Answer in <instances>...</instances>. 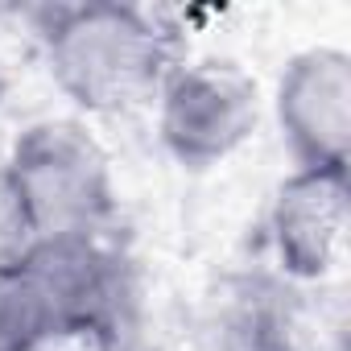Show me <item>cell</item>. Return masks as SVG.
Segmentation results:
<instances>
[{
  "label": "cell",
  "mask_w": 351,
  "mask_h": 351,
  "mask_svg": "<svg viewBox=\"0 0 351 351\" xmlns=\"http://www.w3.org/2000/svg\"><path fill=\"white\" fill-rule=\"evenodd\" d=\"M351 219L347 173L293 169L269 207V244L281 281H322L335 273Z\"/></svg>",
  "instance_id": "6"
},
{
  "label": "cell",
  "mask_w": 351,
  "mask_h": 351,
  "mask_svg": "<svg viewBox=\"0 0 351 351\" xmlns=\"http://www.w3.org/2000/svg\"><path fill=\"white\" fill-rule=\"evenodd\" d=\"M153 99L161 149L182 169H211L228 161L261 120L256 83L236 62L219 58L178 62Z\"/></svg>",
  "instance_id": "4"
},
{
  "label": "cell",
  "mask_w": 351,
  "mask_h": 351,
  "mask_svg": "<svg viewBox=\"0 0 351 351\" xmlns=\"http://www.w3.org/2000/svg\"><path fill=\"white\" fill-rule=\"evenodd\" d=\"M195 351H302L298 306L277 273H223L195 310Z\"/></svg>",
  "instance_id": "7"
},
{
  "label": "cell",
  "mask_w": 351,
  "mask_h": 351,
  "mask_svg": "<svg viewBox=\"0 0 351 351\" xmlns=\"http://www.w3.org/2000/svg\"><path fill=\"white\" fill-rule=\"evenodd\" d=\"M13 269L21 273L50 343L116 347L136 318V269L104 236L34 240Z\"/></svg>",
  "instance_id": "3"
},
{
  "label": "cell",
  "mask_w": 351,
  "mask_h": 351,
  "mask_svg": "<svg viewBox=\"0 0 351 351\" xmlns=\"http://www.w3.org/2000/svg\"><path fill=\"white\" fill-rule=\"evenodd\" d=\"M0 191L29 244L54 236H104L120 215L104 145L83 120L66 116L21 128L0 165Z\"/></svg>",
  "instance_id": "2"
},
{
  "label": "cell",
  "mask_w": 351,
  "mask_h": 351,
  "mask_svg": "<svg viewBox=\"0 0 351 351\" xmlns=\"http://www.w3.org/2000/svg\"><path fill=\"white\" fill-rule=\"evenodd\" d=\"M34 21L54 87L87 116H120L149 104L182 62L178 38L136 5H46Z\"/></svg>",
  "instance_id": "1"
},
{
  "label": "cell",
  "mask_w": 351,
  "mask_h": 351,
  "mask_svg": "<svg viewBox=\"0 0 351 351\" xmlns=\"http://www.w3.org/2000/svg\"><path fill=\"white\" fill-rule=\"evenodd\" d=\"M50 339H46V326H42V314L21 281V273L13 265L0 269V351H42Z\"/></svg>",
  "instance_id": "8"
},
{
  "label": "cell",
  "mask_w": 351,
  "mask_h": 351,
  "mask_svg": "<svg viewBox=\"0 0 351 351\" xmlns=\"http://www.w3.org/2000/svg\"><path fill=\"white\" fill-rule=\"evenodd\" d=\"M273 120L293 169L347 173L351 165V54L310 46L293 54L273 91Z\"/></svg>",
  "instance_id": "5"
}]
</instances>
